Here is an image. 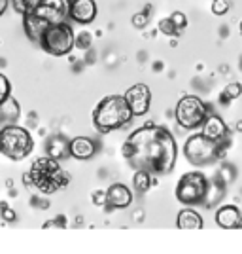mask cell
<instances>
[{
	"label": "cell",
	"mask_w": 242,
	"mask_h": 254,
	"mask_svg": "<svg viewBox=\"0 0 242 254\" xmlns=\"http://www.w3.org/2000/svg\"><path fill=\"white\" fill-rule=\"evenodd\" d=\"M200 133H202L204 137H208V138H212V140L223 144V146H225L227 140H229V129L225 126V122H223L220 116H216V114H208V118L204 120V124L200 127Z\"/></svg>",
	"instance_id": "obj_12"
},
{
	"label": "cell",
	"mask_w": 242,
	"mask_h": 254,
	"mask_svg": "<svg viewBox=\"0 0 242 254\" xmlns=\"http://www.w3.org/2000/svg\"><path fill=\"white\" fill-rule=\"evenodd\" d=\"M121 154L135 171L146 169L151 175H169L176 165L178 144L167 127L146 124L127 137Z\"/></svg>",
	"instance_id": "obj_1"
},
{
	"label": "cell",
	"mask_w": 242,
	"mask_h": 254,
	"mask_svg": "<svg viewBox=\"0 0 242 254\" xmlns=\"http://www.w3.org/2000/svg\"><path fill=\"white\" fill-rule=\"evenodd\" d=\"M97 13V2L95 0H72L70 4V19L80 25H89L95 21Z\"/></svg>",
	"instance_id": "obj_13"
},
{
	"label": "cell",
	"mask_w": 242,
	"mask_h": 254,
	"mask_svg": "<svg viewBox=\"0 0 242 254\" xmlns=\"http://www.w3.org/2000/svg\"><path fill=\"white\" fill-rule=\"evenodd\" d=\"M46 154L55 159H66L72 158L70 156V140H66L64 135H53L48 142H46Z\"/></svg>",
	"instance_id": "obj_18"
},
{
	"label": "cell",
	"mask_w": 242,
	"mask_h": 254,
	"mask_svg": "<svg viewBox=\"0 0 242 254\" xmlns=\"http://www.w3.org/2000/svg\"><path fill=\"white\" fill-rule=\"evenodd\" d=\"M32 186L42 195H51L55 191L63 190L70 184V173L61 167L59 159L51 156H42L31 165Z\"/></svg>",
	"instance_id": "obj_3"
},
{
	"label": "cell",
	"mask_w": 242,
	"mask_h": 254,
	"mask_svg": "<svg viewBox=\"0 0 242 254\" xmlns=\"http://www.w3.org/2000/svg\"><path fill=\"white\" fill-rule=\"evenodd\" d=\"M48 27H49V23L46 21L44 17H40V15H36L34 11H29V13L23 15V31H25L27 38L31 42L40 44V38H42L44 31Z\"/></svg>",
	"instance_id": "obj_14"
},
{
	"label": "cell",
	"mask_w": 242,
	"mask_h": 254,
	"mask_svg": "<svg viewBox=\"0 0 242 254\" xmlns=\"http://www.w3.org/2000/svg\"><path fill=\"white\" fill-rule=\"evenodd\" d=\"M223 144L212 140V138L204 137L202 133H195L191 135L186 144H184V156L195 167H204V165H212L214 161H218L223 154Z\"/></svg>",
	"instance_id": "obj_5"
},
{
	"label": "cell",
	"mask_w": 242,
	"mask_h": 254,
	"mask_svg": "<svg viewBox=\"0 0 242 254\" xmlns=\"http://www.w3.org/2000/svg\"><path fill=\"white\" fill-rule=\"evenodd\" d=\"M23 184H25L27 188H31V186H32V177H31V173H25V175H23Z\"/></svg>",
	"instance_id": "obj_31"
},
{
	"label": "cell",
	"mask_w": 242,
	"mask_h": 254,
	"mask_svg": "<svg viewBox=\"0 0 242 254\" xmlns=\"http://www.w3.org/2000/svg\"><path fill=\"white\" fill-rule=\"evenodd\" d=\"M133 203V191L129 190L125 184H112L106 190V211H119V209H127Z\"/></svg>",
	"instance_id": "obj_11"
},
{
	"label": "cell",
	"mask_w": 242,
	"mask_h": 254,
	"mask_svg": "<svg viewBox=\"0 0 242 254\" xmlns=\"http://www.w3.org/2000/svg\"><path fill=\"white\" fill-rule=\"evenodd\" d=\"M74 46H76V36H74L72 27L64 21L49 25L40 38V48L51 57L68 55Z\"/></svg>",
	"instance_id": "obj_6"
},
{
	"label": "cell",
	"mask_w": 242,
	"mask_h": 254,
	"mask_svg": "<svg viewBox=\"0 0 242 254\" xmlns=\"http://www.w3.org/2000/svg\"><path fill=\"white\" fill-rule=\"evenodd\" d=\"M208 114H210L208 106L197 95H184L174 108V118H176L178 126L182 129H188V131L202 127Z\"/></svg>",
	"instance_id": "obj_7"
},
{
	"label": "cell",
	"mask_w": 242,
	"mask_h": 254,
	"mask_svg": "<svg viewBox=\"0 0 242 254\" xmlns=\"http://www.w3.org/2000/svg\"><path fill=\"white\" fill-rule=\"evenodd\" d=\"M34 150V138L25 127L11 124L0 129V154L11 161L29 158Z\"/></svg>",
	"instance_id": "obj_4"
},
{
	"label": "cell",
	"mask_w": 242,
	"mask_h": 254,
	"mask_svg": "<svg viewBox=\"0 0 242 254\" xmlns=\"http://www.w3.org/2000/svg\"><path fill=\"white\" fill-rule=\"evenodd\" d=\"M91 199H93V203H95L97 207H104V203H106V191H104V190H97V191H93Z\"/></svg>",
	"instance_id": "obj_30"
},
{
	"label": "cell",
	"mask_w": 242,
	"mask_h": 254,
	"mask_svg": "<svg viewBox=\"0 0 242 254\" xmlns=\"http://www.w3.org/2000/svg\"><path fill=\"white\" fill-rule=\"evenodd\" d=\"M8 97H11V84L6 76L0 72V103H4Z\"/></svg>",
	"instance_id": "obj_25"
},
{
	"label": "cell",
	"mask_w": 242,
	"mask_h": 254,
	"mask_svg": "<svg viewBox=\"0 0 242 254\" xmlns=\"http://www.w3.org/2000/svg\"><path fill=\"white\" fill-rule=\"evenodd\" d=\"M11 0H0V17L4 15V11L8 10V4H10Z\"/></svg>",
	"instance_id": "obj_32"
},
{
	"label": "cell",
	"mask_w": 242,
	"mask_h": 254,
	"mask_svg": "<svg viewBox=\"0 0 242 254\" xmlns=\"http://www.w3.org/2000/svg\"><path fill=\"white\" fill-rule=\"evenodd\" d=\"M176 226L180 230H202V216L193 209H182L176 216Z\"/></svg>",
	"instance_id": "obj_19"
},
{
	"label": "cell",
	"mask_w": 242,
	"mask_h": 254,
	"mask_svg": "<svg viewBox=\"0 0 242 254\" xmlns=\"http://www.w3.org/2000/svg\"><path fill=\"white\" fill-rule=\"evenodd\" d=\"M153 180H151V173L146 169H137L135 177H133V186L138 193H146L149 188H151Z\"/></svg>",
	"instance_id": "obj_20"
},
{
	"label": "cell",
	"mask_w": 242,
	"mask_h": 254,
	"mask_svg": "<svg viewBox=\"0 0 242 254\" xmlns=\"http://www.w3.org/2000/svg\"><path fill=\"white\" fill-rule=\"evenodd\" d=\"M237 131H242V122H239V124H237Z\"/></svg>",
	"instance_id": "obj_34"
},
{
	"label": "cell",
	"mask_w": 242,
	"mask_h": 254,
	"mask_svg": "<svg viewBox=\"0 0 242 254\" xmlns=\"http://www.w3.org/2000/svg\"><path fill=\"white\" fill-rule=\"evenodd\" d=\"M241 95H242V84L241 82H231L229 85H225V89L221 93V103L227 105L229 101H233V99H237V97Z\"/></svg>",
	"instance_id": "obj_21"
},
{
	"label": "cell",
	"mask_w": 242,
	"mask_h": 254,
	"mask_svg": "<svg viewBox=\"0 0 242 254\" xmlns=\"http://www.w3.org/2000/svg\"><path fill=\"white\" fill-rule=\"evenodd\" d=\"M159 31L163 32V34H167V36H176V34L180 32L170 17H165V19L159 21Z\"/></svg>",
	"instance_id": "obj_23"
},
{
	"label": "cell",
	"mask_w": 242,
	"mask_h": 254,
	"mask_svg": "<svg viewBox=\"0 0 242 254\" xmlns=\"http://www.w3.org/2000/svg\"><path fill=\"white\" fill-rule=\"evenodd\" d=\"M133 118L135 112L127 103L125 95H108L93 110V126L100 133H110L129 126Z\"/></svg>",
	"instance_id": "obj_2"
},
{
	"label": "cell",
	"mask_w": 242,
	"mask_h": 254,
	"mask_svg": "<svg viewBox=\"0 0 242 254\" xmlns=\"http://www.w3.org/2000/svg\"><path fill=\"white\" fill-rule=\"evenodd\" d=\"M170 19L174 21L178 31H184V29L188 27V17H186V13H182V11H174V13L170 15Z\"/></svg>",
	"instance_id": "obj_27"
},
{
	"label": "cell",
	"mask_w": 242,
	"mask_h": 254,
	"mask_svg": "<svg viewBox=\"0 0 242 254\" xmlns=\"http://www.w3.org/2000/svg\"><path fill=\"white\" fill-rule=\"evenodd\" d=\"M229 10H231L229 0H212V13L214 15H225Z\"/></svg>",
	"instance_id": "obj_24"
},
{
	"label": "cell",
	"mask_w": 242,
	"mask_h": 254,
	"mask_svg": "<svg viewBox=\"0 0 242 254\" xmlns=\"http://www.w3.org/2000/svg\"><path fill=\"white\" fill-rule=\"evenodd\" d=\"M125 99L129 106L133 108L135 116H144L147 114L151 106V91L146 84H135L125 91Z\"/></svg>",
	"instance_id": "obj_10"
},
{
	"label": "cell",
	"mask_w": 242,
	"mask_h": 254,
	"mask_svg": "<svg viewBox=\"0 0 242 254\" xmlns=\"http://www.w3.org/2000/svg\"><path fill=\"white\" fill-rule=\"evenodd\" d=\"M36 4H38V0H11L13 10L17 11L19 15H25V13L32 11L36 8Z\"/></svg>",
	"instance_id": "obj_22"
},
{
	"label": "cell",
	"mask_w": 242,
	"mask_h": 254,
	"mask_svg": "<svg viewBox=\"0 0 242 254\" xmlns=\"http://www.w3.org/2000/svg\"><path fill=\"white\" fill-rule=\"evenodd\" d=\"M0 214H2V220L8 224L17 220V214H15V211L11 209L8 203H0Z\"/></svg>",
	"instance_id": "obj_26"
},
{
	"label": "cell",
	"mask_w": 242,
	"mask_h": 254,
	"mask_svg": "<svg viewBox=\"0 0 242 254\" xmlns=\"http://www.w3.org/2000/svg\"><path fill=\"white\" fill-rule=\"evenodd\" d=\"M91 40H93V36L89 32H80L76 36V46L82 50H87V48H91Z\"/></svg>",
	"instance_id": "obj_28"
},
{
	"label": "cell",
	"mask_w": 242,
	"mask_h": 254,
	"mask_svg": "<svg viewBox=\"0 0 242 254\" xmlns=\"http://www.w3.org/2000/svg\"><path fill=\"white\" fill-rule=\"evenodd\" d=\"M97 154V142L89 137H76L70 140V156L76 159H91Z\"/></svg>",
	"instance_id": "obj_16"
},
{
	"label": "cell",
	"mask_w": 242,
	"mask_h": 254,
	"mask_svg": "<svg viewBox=\"0 0 242 254\" xmlns=\"http://www.w3.org/2000/svg\"><path fill=\"white\" fill-rule=\"evenodd\" d=\"M19 116H21V106L15 97H8L4 103H0V129L17 124Z\"/></svg>",
	"instance_id": "obj_17"
},
{
	"label": "cell",
	"mask_w": 242,
	"mask_h": 254,
	"mask_svg": "<svg viewBox=\"0 0 242 254\" xmlns=\"http://www.w3.org/2000/svg\"><path fill=\"white\" fill-rule=\"evenodd\" d=\"M147 19H149V13H147V10H144L140 11V13H137V15H133V25L137 29H144L147 25Z\"/></svg>",
	"instance_id": "obj_29"
},
{
	"label": "cell",
	"mask_w": 242,
	"mask_h": 254,
	"mask_svg": "<svg viewBox=\"0 0 242 254\" xmlns=\"http://www.w3.org/2000/svg\"><path fill=\"white\" fill-rule=\"evenodd\" d=\"M206 195H208V180L199 171L186 173L176 184V199L182 205H188V207L200 205L204 203Z\"/></svg>",
	"instance_id": "obj_8"
},
{
	"label": "cell",
	"mask_w": 242,
	"mask_h": 254,
	"mask_svg": "<svg viewBox=\"0 0 242 254\" xmlns=\"http://www.w3.org/2000/svg\"><path fill=\"white\" fill-rule=\"evenodd\" d=\"M70 4L72 0H38L32 11L53 25V23H63L66 17H70Z\"/></svg>",
	"instance_id": "obj_9"
},
{
	"label": "cell",
	"mask_w": 242,
	"mask_h": 254,
	"mask_svg": "<svg viewBox=\"0 0 242 254\" xmlns=\"http://www.w3.org/2000/svg\"><path fill=\"white\" fill-rule=\"evenodd\" d=\"M241 32H242V21H241Z\"/></svg>",
	"instance_id": "obj_35"
},
{
	"label": "cell",
	"mask_w": 242,
	"mask_h": 254,
	"mask_svg": "<svg viewBox=\"0 0 242 254\" xmlns=\"http://www.w3.org/2000/svg\"><path fill=\"white\" fill-rule=\"evenodd\" d=\"M55 222H57V226L64 228V226H66V218H64V216H57V218H55Z\"/></svg>",
	"instance_id": "obj_33"
},
{
	"label": "cell",
	"mask_w": 242,
	"mask_h": 254,
	"mask_svg": "<svg viewBox=\"0 0 242 254\" xmlns=\"http://www.w3.org/2000/svg\"><path fill=\"white\" fill-rule=\"evenodd\" d=\"M216 224L223 230H237L242 224V214L235 205H223L216 211Z\"/></svg>",
	"instance_id": "obj_15"
}]
</instances>
